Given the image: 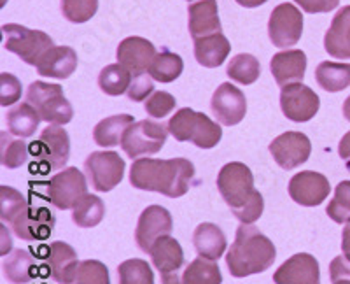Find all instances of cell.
Instances as JSON below:
<instances>
[{"instance_id": "cell-1", "label": "cell", "mask_w": 350, "mask_h": 284, "mask_svg": "<svg viewBox=\"0 0 350 284\" xmlns=\"http://www.w3.org/2000/svg\"><path fill=\"white\" fill-rule=\"evenodd\" d=\"M193 177L195 165L186 158H139L131 164L130 168V183L133 188L161 193L168 198H179L186 195Z\"/></svg>"}, {"instance_id": "cell-2", "label": "cell", "mask_w": 350, "mask_h": 284, "mask_svg": "<svg viewBox=\"0 0 350 284\" xmlns=\"http://www.w3.org/2000/svg\"><path fill=\"white\" fill-rule=\"evenodd\" d=\"M217 188L240 223L252 224L265 209L262 195L254 188L251 168L240 162H231L219 170Z\"/></svg>"}, {"instance_id": "cell-3", "label": "cell", "mask_w": 350, "mask_h": 284, "mask_svg": "<svg viewBox=\"0 0 350 284\" xmlns=\"http://www.w3.org/2000/svg\"><path fill=\"white\" fill-rule=\"evenodd\" d=\"M277 249L254 224L242 223L237 229L235 242L226 255L228 270L233 277H247L265 272L273 265Z\"/></svg>"}, {"instance_id": "cell-4", "label": "cell", "mask_w": 350, "mask_h": 284, "mask_svg": "<svg viewBox=\"0 0 350 284\" xmlns=\"http://www.w3.org/2000/svg\"><path fill=\"white\" fill-rule=\"evenodd\" d=\"M168 132L179 142H193L200 149H212L219 144L223 130L207 114L189 107L179 109L168 121Z\"/></svg>"}, {"instance_id": "cell-5", "label": "cell", "mask_w": 350, "mask_h": 284, "mask_svg": "<svg viewBox=\"0 0 350 284\" xmlns=\"http://www.w3.org/2000/svg\"><path fill=\"white\" fill-rule=\"evenodd\" d=\"M27 102L36 107L40 120L49 125H67L74 118V109L64 96L60 84L36 81L28 86Z\"/></svg>"}, {"instance_id": "cell-6", "label": "cell", "mask_w": 350, "mask_h": 284, "mask_svg": "<svg viewBox=\"0 0 350 284\" xmlns=\"http://www.w3.org/2000/svg\"><path fill=\"white\" fill-rule=\"evenodd\" d=\"M2 34H4V48L20 56L25 64L33 65V67H37L46 51L55 46L48 34L42 30H32L23 25H4Z\"/></svg>"}, {"instance_id": "cell-7", "label": "cell", "mask_w": 350, "mask_h": 284, "mask_svg": "<svg viewBox=\"0 0 350 284\" xmlns=\"http://www.w3.org/2000/svg\"><path fill=\"white\" fill-rule=\"evenodd\" d=\"M33 160L44 172L58 170L67 165L70 158V139L60 125H49L40 132L39 139L32 144Z\"/></svg>"}, {"instance_id": "cell-8", "label": "cell", "mask_w": 350, "mask_h": 284, "mask_svg": "<svg viewBox=\"0 0 350 284\" xmlns=\"http://www.w3.org/2000/svg\"><path fill=\"white\" fill-rule=\"evenodd\" d=\"M167 142V129L161 123L156 121H135L124 132L121 139V149L133 158H139L144 155H156L161 151V148Z\"/></svg>"}, {"instance_id": "cell-9", "label": "cell", "mask_w": 350, "mask_h": 284, "mask_svg": "<svg viewBox=\"0 0 350 284\" xmlns=\"http://www.w3.org/2000/svg\"><path fill=\"white\" fill-rule=\"evenodd\" d=\"M84 172L96 192L107 193L123 181L124 160L116 151H95L84 162Z\"/></svg>"}, {"instance_id": "cell-10", "label": "cell", "mask_w": 350, "mask_h": 284, "mask_svg": "<svg viewBox=\"0 0 350 284\" xmlns=\"http://www.w3.org/2000/svg\"><path fill=\"white\" fill-rule=\"evenodd\" d=\"M303 34V14L295 4L284 2L271 11L268 21V36L271 44L280 49L296 46Z\"/></svg>"}, {"instance_id": "cell-11", "label": "cell", "mask_w": 350, "mask_h": 284, "mask_svg": "<svg viewBox=\"0 0 350 284\" xmlns=\"http://www.w3.org/2000/svg\"><path fill=\"white\" fill-rule=\"evenodd\" d=\"M321 99L312 88L303 83H291L282 86L280 109L284 116L295 123H306L319 112Z\"/></svg>"}, {"instance_id": "cell-12", "label": "cell", "mask_w": 350, "mask_h": 284, "mask_svg": "<svg viewBox=\"0 0 350 284\" xmlns=\"http://www.w3.org/2000/svg\"><path fill=\"white\" fill-rule=\"evenodd\" d=\"M88 193V183L79 168L68 167L48 183V198L58 209H74Z\"/></svg>"}, {"instance_id": "cell-13", "label": "cell", "mask_w": 350, "mask_h": 284, "mask_svg": "<svg viewBox=\"0 0 350 284\" xmlns=\"http://www.w3.org/2000/svg\"><path fill=\"white\" fill-rule=\"evenodd\" d=\"M331 184L327 177L314 170H303L291 177L289 196L296 204L305 207H317L329 196Z\"/></svg>"}, {"instance_id": "cell-14", "label": "cell", "mask_w": 350, "mask_h": 284, "mask_svg": "<svg viewBox=\"0 0 350 284\" xmlns=\"http://www.w3.org/2000/svg\"><path fill=\"white\" fill-rule=\"evenodd\" d=\"M270 153L279 167H282L284 170H291L310 158L312 142L301 132H286L273 139L270 144Z\"/></svg>"}, {"instance_id": "cell-15", "label": "cell", "mask_w": 350, "mask_h": 284, "mask_svg": "<svg viewBox=\"0 0 350 284\" xmlns=\"http://www.w3.org/2000/svg\"><path fill=\"white\" fill-rule=\"evenodd\" d=\"M172 229H174V221L170 212L161 205H149L148 209H144L137 223V246L144 253H149L159 237L170 235Z\"/></svg>"}, {"instance_id": "cell-16", "label": "cell", "mask_w": 350, "mask_h": 284, "mask_svg": "<svg viewBox=\"0 0 350 284\" xmlns=\"http://www.w3.org/2000/svg\"><path fill=\"white\" fill-rule=\"evenodd\" d=\"M211 109L219 123L233 127L245 118L247 101L245 95L237 88L235 84L223 83L212 95Z\"/></svg>"}, {"instance_id": "cell-17", "label": "cell", "mask_w": 350, "mask_h": 284, "mask_svg": "<svg viewBox=\"0 0 350 284\" xmlns=\"http://www.w3.org/2000/svg\"><path fill=\"white\" fill-rule=\"evenodd\" d=\"M55 214L48 207H32L28 204V207L12 221L11 227L20 239L32 242L48 239L55 229Z\"/></svg>"}, {"instance_id": "cell-18", "label": "cell", "mask_w": 350, "mask_h": 284, "mask_svg": "<svg viewBox=\"0 0 350 284\" xmlns=\"http://www.w3.org/2000/svg\"><path fill=\"white\" fill-rule=\"evenodd\" d=\"M156 48L151 40L144 39V37H126L118 46V64L124 65L133 76L149 73L152 60L156 58Z\"/></svg>"}, {"instance_id": "cell-19", "label": "cell", "mask_w": 350, "mask_h": 284, "mask_svg": "<svg viewBox=\"0 0 350 284\" xmlns=\"http://www.w3.org/2000/svg\"><path fill=\"white\" fill-rule=\"evenodd\" d=\"M275 284H321L319 261L308 253H298L284 261L273 274Z\"/></svg>"}, {"instance_id": "cell-20", "label": "cell", "mask_w": 350, "mask_h": 284, "mask_svg": "<svg viewBox=\"0 0 350 284\" xmlns=\"http://www.w3.org/2000/svg\"><path fill=\"white\" fill-rule=\"evenodd\" d=\"M46 263L49 267V274L58 284H72L76 281L79 260L76 249L67 242L56 240L49 244Z\"/></svg>"}, {"instance_id": "cell-21", "label": "cell", "mask_w": 350, "mask_h": 284, "mask_svg": "<svg viewBox=\"0 0 350 284\" xmlns=\"http://www.w3.org/2000/svg\"><path fill=\"white\" fill-rule=\"evenodd\" d=\"M187 16H189L187 25H189V34L193 40L223 32L221 20H219L217 0H196L187 8Z\"/></svg>"}, {"instance_id": "cell-22", "label": "cell", "mask_w": 350, "mask_h": 284, "mask_svg": "<svg viewBox=\"0 0 350 284\" xmlns=\"http://www.w3.org/2000/svg\"><path fill=\"white\" fill-rule=\"evenodd\" d=\"M77 68V53L70 46H53L37 64V73L42 77L67 79Z\"/></svg>"}, {"instance_id": "cell-23", "label": "cell", "mask_w": 350, "mask_h": 284, "mask_svg": "<svg viewBox=\"0 0 350 284\" xmlns=\"http://www.w3.org/2000/svg\"><path fill=\"white\" fill-rule=\"evenodd\" d=\"M270 70L275 83L280 88L291 83H299L305 77L306 55L301 49H287L273 55L270 62Z\"/></svg>"}, {"instance_id": "cell-24", "label": "cell", "mask_w": 350, "mask_h": 284, "mask_svg": "<svg viewBox=\"0 0 350 284\" xmlns=\"http://www.w3.org/2000/svg\"><path fill=\"white\" fill-rule=\"evenodd\" d=\"M324 49L338 60L350 58V5L334 14L329 30L324 36Z\"/></svg>"}, {"instance_id": "cell-25", "label": "cell", "mask_w": 350, "mask_h": 284, "mask_svg": "<svg viewBox=\"0 0 350 284\" xmlns=\"http://www.w3.org/2000/svg\"><path fill=\"white\" fill-rule=\"evenodd\" d=\"M149 255H151L152 265L158 268L161 276L180 272V268L184 267V261H186L180 244L170 235L159 237L152 244Z\"/></svg>"}, {"instance_id": "cell-26", "label": "cell", "mask_w": 350, "mask_h": 284, "mask_svg": "<svg viewBox=\"0 0 350 284\" xmlns=\"http://www.w3.org/2000/svg\"><path fill=\"white\" fill-rule=\"evenodd\" d=\"M231 51V44L223 32L195 39V58L200 65L215 68L226 62Z\"/></svg>"}, {"instance_id": "cell-27", "label": "cell", "mask_w": 350, "mask_h": 284, "mask_svg": "<svg viewBox=\"0 0 350 284\" xmlns=\"http://www.w3.org/2000/svg\"><path fill=\"white\" fill-rule=\"evenodd\" d=\"M193 244H195L198 257L207 258V260L212 261L223 257V253L228 248L226 235L214 223L198 224L195 233H193Z\"/></svg>"}, {"instance_id": "cell-28", "label": "cell", "mask_w": 350, "mask_h": 284, "mask_svg": "<svg viewBox=\"0 0 350 284\" xmlns=\"http://www.w3.org/2000/svg\"><path fill=\"white\" fill-rule=\"evenodd\" d=\"M4 277L12 284L32 283L37 277V261L36 258L25 249H14V251L4 258L2 261Z\"/></svg>"}, {"instance_id": "cell-29", "label": "cell", "mask_w": 350, "mask_h": 284, "mask_svg": "<svg viewBox=\"0 0 350 284\" xmlns=\"http://www.w3.org/2000/svg\"><path fill=\"white\" fill-rule=\"evenodd\" d=\"M5 121H8L9 133L20 137V139H30L32 135H36L40 116L32 104L21 102V104L9 109L8 114H5Z\"/></svg>"}, {"instance_id": "cell-30", "label": "cell", "mask_w": 350, "mask_h": 284, "mask_svg": "<svg viewBox=\"0 0 350 284\" xmlns=\"http://www.w3.org/2000/svg\"><path fill=\"white\" fill-rule=\"evenodd\" d=\"M133 116L130 114H116L100 121L93 130V140L100 148H114L121 142L126 129L133 123Z\"/></svg>"}, {"instance_id": "cell-31", "label": "cell", "mask_w": 350, "mask_h": 284, "mask_svg": "<svg viewBox=\"0 0 350 284\" xmlns=\"http://www.w3.org/2000/svg\"><path fill=\"white\" fill-rule=\"evenodd\" d=\"M315 81L326 92H342L350 86V64L321 62L315 68Z\"/></svg>"}, {"instance_id": "cell-32", "label": "cell", "mask_w": 350, "mask_h": 284, "mask_svg": "<svg viewBox=\"0 0 350 284\" xmlns=\"http://www.w3.org/2000/svg\"><path fill=\"white\" fill-rule=\"evenodd\" d=\"M223 274L215 261L198 257L184 268L180 274V284H221Z\"/></svg>"}, {"instance_id": "cell-33", "label": "cell", "mask_w": 350, "mask_h": 284, "mask_svg": "<svg viewBox=\"0 0 350 284\" xmlns=\"http://www.w3.org/2000/svg\"><path fill=\"white\" fill-rule=\"evenodd\" d=\"M104 216L105 205L102 198L96 195H90V193H86L72 211V220L81 229H93L102 223Z\"/></svg>"}, {"instance_id": "cell-34", "label": "cell", "mask_w": 350, "mask_h": 284, "mask_svg": "<svg viewBox=\"0 0 350 284\" xmlns=\"http://www.w3.org/2000/svg\"><path fill=\"white\" fill-rule=\"evenodd\" d=\"M184 62L177 53H172L168 49H163L156 55L149 67V76L159 83H172L183 74Z\"/></svg>"}, {"instance_id": "cell-35", "label": "cell", "mask_w": 350, "mask_h": 284, "mask_svg": "<svg viewBox=\"0 0 350 284\" xmlns=\"http://www.w3.org/2000/svg\"><path fill=\"white\" fill-rule=\"evenodd\" d=\"M131 84V73L124 65L111 64L98 76V86L105 95L118 96L128 92Z\"/></svg>"}, {"instance_id": "cell-36", "label": "cell", "mask_w": 350, "mask_h": 284, "mask_svg": "<svg viewBox=\"0 0 350 284\" xmlns=\"http://www.w3.org/2000/svg\"><path fill=\"white\" fill-rule=\"evenodd\" d=\"M228 77L240 84H252L259 79L261 74V65L254 55L249 53H240V55L233 56L231 62L228 64L226 70Z\"/></svg>"}, {"instance_id": "cell-37", "label": "cell", "mask_w": 350, "mask_h": 284, "mask_svg": "<svg viewBox=\"0 0 350 284\" xmlns=\"http://www.w3.org/2000/svg\"><path fill=\"white\" fill-rule=\"evenodd\" d=\"M0 162L8 168H20L21 165L27 164L30 149L27 142L20 137H12L8 132L0 133Z\"/></svg>"}, {"instance_id": "cell-38", "label": "cell", "mask_w": 350, "mask_h": 284, "mask_svg": "<svg viewBox=\"0 0 350 284\" xmlns=\"http://www.w3.org/2000/svg\"><path fill=\"white\" fill-rule=\"evenodd\" d=\"M118 283L120 284H154V274L148 261L131 258L118 267Z\"/></svg>"}, {"instance_id": "cell-39", "label": "cell", "mask_w": 350, "mask_h": 284, "mask_svg": "<svg viewBox=\"0 0 350 284\" xmlns=\"http://www.w3.org/2000/svg\"><path fill=\"white\" fill-rule=\"evenodd\" d=\"M28 207V202L18 190L11 186H0V218L12 223Z\"/></svg>"}, {"instance_id": "cell-40", "label": "cell", "mask_w": 350, "mask_h": 284, "mask_svg": "<svg viewBox=\"0 0 350 284\" xmlns=\"http://www.w3.org/2000/svg\"><path fill=\"white\" fill-rule=\"evenodd\" d=\"M327 216L334 223H349L350 221V181H342L334 190V196L326 207Z\"/></svg>"}, {"instance_id": "cell-41", "label": "cell", "mask_w": 350, "mask_h": 284, "mask_svg": "<svg viewBox=\"0 0 350 284\" xmlns=\"http://www.w3.org/2000/svg\"><path fill=\"white\" fill-rule=\"evenodd\" d=\"M98 11V0H62V12L70 23H86Z\"/></svg>"}, {"instance_id": "cell-42", "label": "cell", "mask_w": 350, "mask_h": 284, "mask_svg": "<svg viewBox=\"0 0 350 284\" xmlns=\"http://www.w3.org/2000/svg\"><path fill=\"white\" fill-rule=\"evenodd\" d=\"M72 284H111L109 268L98 260L81 261L76 281Z\"/></svg>"}, {"instance_id": "cell-43", "label": "cell", "mask_w": 350, "mask_h": 284, "mask_svg": "<svg viewBox=\"0 0 350 284\" xmlns=\"http://www.w3.org/2000/svg\"><path fill=\"white\" fill-rule=\"evenodd\" d=\"M177 102H175V96L168 92H154L151 96H149L148 101H146V112H148L151 118H165L168 116L172 111L175 109Z\"/></svg>"}, {"instance_id": "cell-44", "label": "cell", "mask_w": 350, "mask_h": 284, "mask_svg": "<svg viewBox=\"0 0 350 284\" xmlns=\"http://www.w3.org/2000/svg\"><path fill=\"white\" fill-rule=\"evenodd\" d=\"M21 93H23V88L16 76L8 73L0 74V104L4 107H11L20 101Z\"/></svg>"}, {"instance_id": "cell-45", "label": "cell", "mask_w": 350, "mask_h": 284, "mask_svg": "<svg viewBox=\"0 0 350 284\" xmlns=\"http://www.w3.org/2000/svg\"><path fill=\"white\" fill-rule=\"evenodd\" d=\"M152 93H154L152 77L148 76V74H139V76H133V79H131L126 95L131 102H144L148 101Z\"/></svg>"}, {"instance_id": "cell-46", "label": "cell", "mask_w": 350, "mask_h": 284, "mask_svg": "<svg viewBox=\"0 0 350 284\" xmlns=\"http://www.w3.org/2000/svg\"><path fill=\"white\" fill-rule=\"evenodd\" d=\"M295 2L308 14L329 12L340 5V0H295Z\"/></svg>"}, {"instance_id": "cell-47", "label": "cell", "mask_w": 350, "mask_h": 284, "mask_svg": "<svg viewBox=\"0 0 350 284\" xmlns=\"http://www.w3.org/2000/svg\"><path fill=\"white\" fill-rule=\"evenodd\" d=\"M329 277L331 283H340V281H350V261L347 260L345 255L336 257L329 265Z\"/></svg>"}, {"instance_id": "cell-48", "label": "cell", "mask_w": 350, "mask_h": 284, "mask_svg": "<svg viewBox=\"0 0 350 284\" xmlns=\"http://www.w3.org/2000/svg\"><path fill=\"white\" fill-rule=\"evenodd\" d=\"M342 251L347 260L350 261V221L345 223V229L342 232Z\"/></svg>"}, {"instance_id": "cell-49", "label": "cell", "mask_w": 350, "mask_h": 284, "mask_svg": "<svg viewBox=\"0 0 350 284\" xmlns=\"http://www.w3.org/2000/svg\"><path fill=\"white\" fill-rule=\"evenodd\" d=\"M338 155L342 156L343 160H350V132H347L342 137L338 144Z\"/></svg>"}, {"instance_id": "cell-50", "label": "cell", "mask_w": 350, "mask_h": 284, "mask_svg": "<svg viewBox=\"0 0 350 284\" xmlns=\"http://www.w3.org/2000/svg\"><path fill=\"white\" fill-rule=\"evenodd\" d=\"M235 2L237 4L242 5V8L252 9V8H259V5L267 4L268 0H235Z\"/></svg>"}, {"instance_id": "cell-51", "label": "cell", "mask_w": 350, "mask_h": 284, "mask_svg": "<svg viewBox=\"0 0 350 284\" xmlns=\"http://www.w3.org/2000/svg\"><path fill=\"white\" fill-rule=\"evenodd\" d=\"M343 116L347 121H350V96H347V101L343 102Z\"/></svg>"}, {"instance_id": "cell-52", "label": "cell", "mask_w": 350, "mask_h": 284, "mask_svg": "<svg viewBox=\"0 0 350 284\" xmlns=\"http://www.w3.org/2000/svg\"><path fill=\"white\" fill-rule=\"evenodd\" d=\"M334 284H350V281H340V283H334Z\"/></svg>"}, {"instance_id": "cell-53", "label": "cell", "mask_w": 350, "mask_h": 284, "mask_svg": "<svg viewBox=\"0 0 350 284\" xmlns=\"http://www.w3.org/2000/svg\"><path fill=\"white\" fill-rule=\"evenodd\" d=\"M187 2H195V0H187Z\"/></svg>"}]
</instances>
